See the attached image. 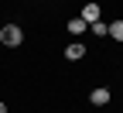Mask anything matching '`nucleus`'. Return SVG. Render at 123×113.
Listing matches in <instances>:
<instances>
[{
  "label": "nucleus",
  "instance_id": "nucleus-3",
  "mask_svg": "<svg viewBox=\"0 0 123 113\" xmlns=\"http://www.w3.org/2000/svg\"><path fill=\"white\" fill-rule=\"evenodd\" d=\"M79 17H82L86 24H92V21H103V10H99V4H86Z\"/></svg>",
  "mask_w": 123,
  "mask_h": 113
},
{
  "label": "nucleus",
  "instance_id": "nucleus-1",
  "mask_svg": "<svg viewBox=\"0 0 123 113\" xmlns=\"http://www.w3.org/2000/svg\"><path fill=\"white\" fill-rule=\"evenodd\" d=\"M0 41H4L7 48L24 45V31H21V24H4V27H0Z\"/></svg>",
  "mask_w": 123,
  "mask_h": 113
},
{
  "label": "nucleus",
  "instance_id": "nucleus-7",
  "mask_svg": "<svg viewBox=\"0 0 123 113\" xmlns=\"http://www.w3.org/2000/svg\"><path fill=\"white\" fill-rule=\"evenodd\" d=\"M89 31H92L96 38H106V31H110V24H106V21H92V24H89Z\"/></svg>",
  "mask_w": 123,
  "mask_h": 113
},
{
  "label": "nucleus",
  "instance_id": "nucleus-6",
  "mask_svg": "<svg viewBox=\"0 0 123 113\" xmlns=\"http://www.w3.org/2000/svg\"><path fill=\"white\" fill-rule=\"evenodd\" d=\"M113 41H123V21H110V31H106Z\"/></svg>",
  "mask_w": 123,
  "mask_h": 113
},
{
  "label": "nucleus",
  "instance_id": "nucleus-5",
  "mask_svg": "<svg viewBox=\"0 0 123 113\" xmlns=\"http://www.w3.org/2000/svg\"><path fill=\"white\" fill-rule=\"evenodd\" d=\"M65 58H68V62H79V58H86V45H82V41H72V45L65 48Z\"/></svg>",
  "mask_w": 123,
  "mask_h": 113
},
{
  "label": "nucleus",
  "instance_id": "nucleus-4",
  "mask_svg": "<svg viewBox=\"0 0 123 113\" xmlns=\"http://www.w3.org/2000/svg\"><path fill=\"white\" fill-rule=\"evenodd\" d=\"M65 27H68V34H72V38H75V41H79V38H82V34H86V31H89V24H86V21H82V17H72V21H68V24H65Z\"/></svg>",
  "mask_w": 123,
  "mask_h": 113
},
{
  "label": "nucleus",
  "instance_id": "nucleus-8",
  "mask_svg": "<svg viewBox=\"0 0 123 113\" xmlns=\"http://www.w3.org/2000/svg\"><path fill=\"white\" fill-rule=\"evenodd\" d=\"M0 113H7V103H0Z\"/></svg>",
  "mask_w": 123,
  "mask_h": 113
},
{
  "label": "nucleus",
  "instance_id": "nucleus-2",
  "mask_svg": "<svg viewBox=\"0 0 123 113\" xmlns=\"http://www.w3.org/2000/svg\"><path fill=\"white\" fill-rule=\"evenodd\" d=\"M110 100H113V93L106 89V86H96V89L89 93V103H92V106H106Z\"/></svg>",
  "mask_w": 123,
  "mask_h": 113
}]
</instances>
